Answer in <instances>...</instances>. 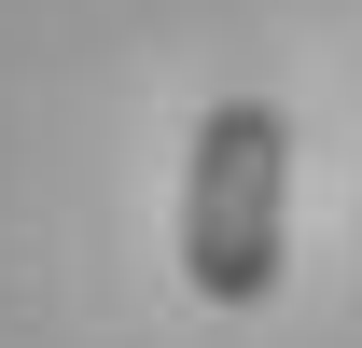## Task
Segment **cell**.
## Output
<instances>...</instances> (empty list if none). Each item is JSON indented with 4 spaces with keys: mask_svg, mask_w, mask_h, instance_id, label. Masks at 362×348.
<instances>
[{
    "mask_svg": "<svg viewBox=\"0 0 362 348\" xmlns=\"http://www.w3.org/2000/svg\"><path fill=\"white\" fill-rule=\"evenodd\" d=\"M293 251V126L279 98H209L181 153V279L209 306H265Z\"/></svg>",
    "mask_w": 362,
    "mask_h": 348,
    "instance_id": "cell-1",
    "label": "cell"
}]
</instances>
